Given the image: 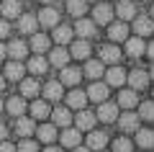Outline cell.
Segmentation results:
<instances>
[{
    "label": "cell",
    "instance_id": "1",
    "mask_svg": "<svg viewBox=\"0 0 154 152\" xmlns=\"http://www.w3.org/2000/svg\"><path fill=\"white\" fill-rule=\"evenodd\" d=\"M126 82L131 85V90H146L149 88V72L146 70H131V72H126Z\"/></svg>",
    "mask_w": 154,
    "mask_h": 152
},
{
    "label": "cell",
    "instance_id": "2",
    "mask_svg": "<svg viewBox=\"0 0 154 152\" xmlns=\"http://www.w3.org/2000/svg\"><path fill=\"white\" fill-rule=\"evenodd\" d=\"M103 75H105V85H108V88L110 85H113V88H121L123 82H126V70H123L121 65H113L108 72H103Z\"/></svg>",
    "mask_w": 154,
    "mask_h": 152
},
{
    "label": "cell",
    "instance_id": "3",
    "mask_svg": "<svg viewBox=\"0 0 154 152\" xmlns=\"http://www.w3.org/2000/svg\"><path fill=\"white\" fill-rule=\"evenodd\" d=\"M113 21V5H108V3H98L93 11V23L95 26H100V23H110Z\"/></svg>",
    "mask_w": 154,
    "mask_h": 152
},
{
    "label": "cell",
    "instance_id": "4",
    "mask_svg": "<svg viewBox=\"0 0 154 152\" xmlns=\"http://www.w3.org/2000/svg\"><path fill=\"white\" fill-rule=\"evenodd\" d=\"M72 31H77V36H80V39H93L95 34H98V26H95L93 21H88V18H82V16H80Z\"/></svg>",
    "mask_w": 154,
    "mask_h": 152
},
{
    "label": "cell",
    "instance_id": "5",
    "mask_svg": "<svg viewBox=\"0 0 154 152\" xmlns=\"http://www.w3.org/2000/svg\"><path fill=\"white\" fill-rule=\"evenodd\" d=\"M95 121H98V119H95V114H93V111H88V108H80V111H77V116H75V124H77V129H80V131H90L95 126Z\"/></svg>",
    "mask_w": 154,
    "mask_h": 152
},
{
    "label": "cell",
    "instance_id": "6",
    "mask_svg": "<svg viewBox=\"0 0 154 152\" xmlns=\"http://www.w3.org/2000/svg\"><path fill=\"white\" fill-rule=\"evenodd\" d=\"M116 116H118V106H116V103H108V101H103V103L98 106V114H95V119L105 121V124H113Z\"/></svg>",
    "mask_w": 154,
    "mask_h": 152
},
{
    "label": "cell",
    "instance_id": "7",
    "mask_svg": "<svg viewBox=\"0 0 154 152\" xmlns=\"http://www.w3.org/2000/svg\"><path fill=\"white\" fill-rule=\"evenodd\" d=\"M85 95H88V101L103 103V101H108V85H105V82H98V80H95L93 85L88 88V93H85Z\"/></svg>",
    "mask_w": 154,
    "mask_h": 152
},
{
    "label": "cell",
    "instance_id": "8",
    "mask_svg": "<svg viewBox=\"0 0 154 152\" xmlns=\"http://www.w3.org/2000/svg\"><path fill=\"white\" fill-rule=\"evenodd\" d=\"M100 62L103 65H118L121 62V49L116 47V44H105L100 49Z\"/></svg>",
    "mask_w": 154,
    "mask_h": 152
},
{
    "label": "cell",
    "instance_id": "9",
    "mask_svg": "<svg viewBox=\"0 0 154 152\" xmlns=\"http://www.w3.org/2000/svg\"><path fill=\"white\" fill-rule=\"evenodd\" d=\"M116 106L128 108V111H131L134 106H139V95H136V90H131V88H126V90H118V101H116Z\"/></svg>",
    "mask_w": 154,
    "mask_h": 152
},
{
    "label": "cell",
    "instance_id": "10",
    "mask_svg": "<svg viewBox=\"0 0 154 152\" xmlns=\"http://www.w3.org/2000/svg\"><path fill=\"white\" fill-rule=\"evenodd\" d=\"M41 26H46V28H54L57 23H59V11L57 8H51V5H46L44 11L38 13V18H36Z\"/></svg>",
    "mask_w": 154,
    "mask_h": 152
},
{
    "label": "cell",
    "instance_id": "11",
    "mask_svg": "<svg viewBox=\"0 0 154 152\" xmlns=\"http://www.w3.org/2000/svg\"><path fill=\"white\" fill-rule=\"evenodd\" d=\"M116 119H118V126H121L123 134H131V131H136V129H139V116H136V114H131V111H128V114L116 116Z\"/></svg>",
    "mask_w": 154,
    "mask_h": 152
},
{
    "label": "cell",
    "instance_id": "12",
    "mask_svg": "<svg viewBox=\"0 0 154 152\" xmlns=\"http://www.w3.org/2000/svg\"><path fill=\"white\" fill-rule=\"evenodd\" d=\"M105 144H108V134H105V131H93V129H90V134H88V150L90 152H100Z\"/></svg>",
    "mask_w": 154,
    "mask_h": 152
},
{
    "label": "cell",
    "instance_id": "13",
    "mask_svg": "<svg viewBox=\"0 0 154 152\" xmlns=\"http://www.w3.org/2000/svg\"><path fill=\"white\" fill-rule=\"evenodd\" d=\"M113 13H118L121 21H131V18L136 16V3H134V0H121V3L113 8Z\"/></svg>",
    "mask_w": 154,
    "mask_h": 152
},
{
    "label": "cell",
    "instance_id": "14",
    "mask_svg": "<svg viewBox=\"0 0 154 152\" xmlns=\"http://www.w3.org/2000/svg\"><path fill=\"white\" fill-rule=\"evenodd\" d=\"M49 116H51V121H54V126H72V114L64 106H57L54 111H49Z\"/></svg>",
    "mask_w": 154,
    "mask_h": 152
},
{
    "label": "cell",
    "instance_id": "15",
    "mask_svg": "<svg viewBox=\"0 0 154 152\" xmlns=\"http://www.w3.org/2000/svg\"><path fill=\"white\" fill-rule=\"evenodd\" d=\"M131 21H134V34H136V36H149L152 28H154L149 16H134Z\"/></svg>",
    "mask_w": 154,
    "mask_h": 152
},
{
    "label": "cell",
    "instance_id": "16",
    "mask_svg": "<svg viewBox=\"0 0 154 152\" xmlns=\"http://www.w3.org/2000/svg\"><path fill=\"white\" fill-rule=\"evenodd\" d=\"M23 75H26V67L21 65V60H13V62L5 65V75H3V77L16 82V80H23Z\"/></svg>",
    "mask_w": 154,
    "mask_h": 152
},
{
    "label": "cell",
    "instance_id": "17",
    "mask_svg": "<svg viewBox=\"0 0 154 152\" xmlns=\"http://www.w3.org/2000/svg\"><path fill=\"white\" fill-rule=\"evenodd\" d=\"M80 80H82V72H80V70H77V67H62V85H72V88H75V85H80Z\"/></svg>",
    "mask_w": 154,
    "mask_h": 152
},
{
    "label": "cell",
    "instance_id": "18",
    "mask_svg": "<svg viewBox=\"0 0 154 152\" xmlns=\"http://www.w3.org/2000/svg\"><path fill=\"white\" fill-rule=\"evenodd\" d=\"M3 108H8L11 116H23V111H26V98L13 95V98H8V103H3Z\"/></svg>",
    "mask_w": 154,
    "mask_h": 152
},
{
    "label": "cell",
    "instance_id": "19",
    "mask_svg": "<svg viewBox=\"0 0 154 152\" xmlns=\"http://www.w3.org/2000/svg\"><path fill=\"white\" fill-rule=\"evenodd\" d=\"M90 44L88 39H80V41H72V49H69V57H75V60H88L90 57Z\"/></svg>",
    "mask_w": 154,
    "mask_h": 152
},
{
    "label": "cell",
    "instance_id": "20",
    "mask_svg": "<svg viewBox=\"0 0 154 152\" xmlns=\"http://www.w3.org/2000/svg\"><path fill=\"white\" fill-rule=\"evenodd\" d=\"M85 103H88V95H85L77 85H75V90L67 93V106H69V108H77V111H80V108H85Z\"/></svg>",
    "mask_w": 154,
    "mask_h": 152
},
{
    "label": "cell",
    "instance_id": "21",
    "mask_svg": "<svg viewBox=\"0 0 154 152\" xmlns=\"http://www.w3.org/2000/svg\"><path fill=\"white\" fill-rule=\"evenodd\" d=\"M144 47H146L144 36H131V39H126V54H128V57H141V54H144Z\"/></svg>",
    "mask_w": 154,
    "mask_h": 152
},
{
    "label": "cell",
    "instance_id": "22",
    "mask_svg": "<svg viewBox=\"0 0 154 152\" xmlns=\"http://www.w3.org/2000/svg\"><path fill=\"white\" fill-rule=\"evenodd\" d=\"M108 36H110V41H126V39H128V26H126L123 21H118V23L110 21Z\"/></svg>",
    "mask_w": 154,
    "mask_h": 152
},
{
    "label": "cell",
    "instance_id": "23",
    "mask_svg": "<svg viewBox=\"0 0 154 152\" xmlns=\"http://www.w3.org/2000/svg\"><path fill=\"white\" fill-rule=\"evenodd\" d=\"M5 54H11L13 60H23V57L28 54V47H26V41H21V39H13V41L5 47Z\"/></svg>",
    "mask_w": 154,
    "mask_h": 152
},
{
    "label": "cell",
    "instance_id": "24",
    "mask_svg": "<svg viewBox=\"0 0 154 152\" xmlns=\"http://www.w3.org/2000/svg\"><path fill=\"white\" fill-rule=\"evenodd\" d=\"M49 65H54V67H64L67 62H69V52H67V49H62L59 44H57V49H51L49 52Z\"/></svg>",
    "mask_w": 154,
    "mask_h": 152
},
{
    "label": "cell",
    "instance_id": "25",
    "mask_svg": "<svg viewBox=\"0 0 154 152\" xmlns=\"http://www.w3.org/2000/svg\"><path fill=\"white\" fill-rule=\"evenodd\" d=\"M62 95H64V85H62V82L51 80V82L44 85V98H46V101H59Z\"/></svg>",
    "mask_w": 154,
    "mask_h": 152
},
{
    "label": "cell",
    "instance_id": "26",
    "mask_svg": "<svg viewBox=\"0 0 154 152\" xmlns=\"http://www.w3.org/2000/svg\"><path fill=\"white\" fill-rule=\"evenodd\" d=\"M38 137V142H44V144H51V142L57 139V126L54 124H44V126H38V129H33Z\"/></svg>",
    "mask_w": 154,
    "mask_h": 152
},
{
    "label": "cell",
    "instance_id": "27",
    "mask_svg": "<svg viewBox=\"0 0 154 152\" xmlns=\"http://www.w3.org/2000/svg\"><path fill=\"white\" fill-rule=\"evenodd\" d=\"M38 90H41V85L36 82V77H23L21 80V95L23 98H36Z\"/></svg>",
    "mask_w": 154,
    "mask_h": 152
},
{
    "label": "cell",
    "instance_id": "28",
    "mask_svg": "<svg viewBox=\"0 0 154 152\" xmlns=\"http://www.w3.org/2000/svg\"><path fill=\"white\" fill-rule=\"evenodd\" d=\"M49 36H44V34H31V49L36 52V54H44V52H49Z\"/></svg>",
    "mask_w": 154,
    "mask_h": 152
},
{
    "label": "cell",
    "instance_id": "29",
    "mask_svg": "<svg viewBox=\"0 0 154 152\" xmlns=\"http://www.w3.org/2000/svg\"><path fill=\"white\" fill-rule=\"evenodd\" d=\"M33 129H36V124H33V119H26V116H16V134L21 137H31Z\"/></svg>",
    "mask_w": 154,
    "mask_h": 152
},
{
    "label": "cell",
    "instance_id": "30",
    "mask_svg": "<svg viewBox=\"0 0 154 152\" xmlns=\"http://www.w3.org/2000/svg\"><path fill=\"white\" fill-rule=\"evenodd\" d=\"M46 70H49V62H46L41 54H33L31 60H28V72H33V75H44Z\"/></svg>",
    "mask_w": 154,
    "mask_h": 152
},
{
    "label": "cell",
    "instance_id": "31",
    "mask_svg": "<svg viewBox=\"0 0 154 152\" xmlns=\"http://www.w3.org/2000/svg\"><path fill=\"white\" fill-rule=\"evenodd\" d=\"M72 36H75V31H72V26H59V23H57L54 26V41L59 44H69L72 41Z\"/></svg>",
    "mask_w": 154,
    "mask_h": 152
},
{
    "label": "cell",
    "instance_id": "32",
    "mask_svg": "<svg viewBox=\"0 0 154 152\" xmlns=\"http://www.w3.org/2000/svg\"><path fill=\"white\" fill-rule=\"evenodd\" d=\"M18 31L33 34V31H36V16H31V13H21V16H18Z\"/></svg>",
    "mask_w": 154,
    "mask_h": 152
},
{
    "label": "cell",
    "instance_id": "33",
    "mask_svg": "<svg viewBox=\"0 0 154 152\" xmlns=\"http://www.w3.org/2000/svg\"><path fill=\"white\" fill-rule=\"evenodd\" d=\"M62 144L64 147H77L80 144V129H72V126H64V131H62Z\"/></svg>",
    "mask_w": 154,
    "mask_h": 152
},
{
    "label": "cell",
    "instance_id": "34",
    "mask_svg": "<svg viewBox=\"0 0 154 152\" xmlns=\"http://www.w3.org/2000/svg\"><path fill=\"white\" fill-rule=\"evenodd\" d=\"M103 72H105V67H103L100 60H88V65H85V75L88 77L98 80V77H103Z\"/></svg>",
    "mask_w": 154,
    "mask_h": 152
},
{
    "label": "cell",
    "instance_id": "35",
    "mask_svg": "<svg viewBox=\"0 0 154 152\" xmlns=\"http://www.w3.org/2000/svg\"><path fill=\"white\" fill-rule=\"evenodd\" d=\"M0 11H3L5 18H18L21 16V0H5V3L0 5Z\"/></svg>",
    "mask_w": 154,
    "mask_h": 152
},
{
    "label": "cell",
    "instance_id": "36",
    "mask_svg": "<svg viewBox=\"0 0 154 152\" xmlns=\"http://www.w3.org/2000/svg\"><path fill=\"white\" fill-rule=\"evenodd\" d=\"M136 144L144 150H152L154 144V131L152 129H136Z\"/></svg>",
    "mask_w": 154,
    "mask_h": 152
},
{
    "label": "cell",
    "instance_id": "37",
    "mask_svg": "<svg viewBox=\"0 0 154 152\" xmlns=\"http://www.w3.org/2000/svg\"><path fill=\"white\" fill-rule=\"evenodd\" d=\"M67 11L75 18L85 16V13H88V0H67Z\"/></svg>",
    "mask_w": 154,
    "mask_h": 152
},
{
    "label": "cell",
    "instance_id": "38",
    "mask_svg": "<svg viewBox=\"0 0 154 152\" xmlns=\"http://www.w3.org/2000/svg\"><path fill=\"white\" fill-rule=\"evenodd\" d=\"M49 103H46V101H33L31 103V116L33 119H46V116H49Z\"/></svg>",
    "mask_w": 154,
    "mask_h": 152
},
{
    "label": "cell",
    "instance_id": "39",
    "mask_svg": "<svg viewBox=\"0 0 154 152\" xmlns=\"http://www.w3.org/2000/svg\"><path fill=\"white\" fill-rule=\"evenodd\" d=\"M139 119H144V121H152V116H154V106H152V101H144L141 106H139Z\"/></svg>",
    "mask_w": 154,
    "mask_h": 152
},
{
    "label": "cell",
    "instance_id": "40",
    "mask_svg": "<svg viewBox=\"0 0 154 152\" xmlns=\"http://www.w3.org/2000/svg\"><path fill=\"white\" fill-rule=\"evenodd\" d=\"M131 150H134V144L126 137H118V139L113 142V152H131Z\"/></svg>",
    "mask_w": 154,
    "mask_h": 152
},
{
    "label": "cell",
    "instance_id": "41",
    "mask_svg": "<svg viewBox=\"0 0 154 152\" xmlns=\"http://www.w3.org/2000/svg\"><path fill=\"white\" fill-rule=\"evenodd\" d=\"M36 150H38V147H36V142H31L28 137H23V142L16 147V152H36Z\"/></svg>",
    "mask_w": 154,
    "mask_h": 152
},
{
    "label": "cell",
    "instance_id": "42",
    "mask_svg": "<svg viewBox=\"0 0 154 152\" xmlns=\"http://www.w3.org/2000/svg\"><path fill=\"white\" fill-rule=\"evenodd\" d=\"M8 34H11V23H8V21H3V18H0V39H5Z\"/></svg>",
    "mask_w": 154,
    "mask_h": 152
},
{
    "label": "cell",
    "instance_id": "43",
    "mask_svg": "<svg viewBox=\"0 0 154 152\" xmlns=\"http://www.w3.org/2000/svg\"><path fill=\"white\" fill-rule=\"evenodd\" d=\"M0 152H16V144H11V142H0Z\"/></svg>",
    "mask_w": 154,
    "mask_h": 152
},
{
    "label": "cell",
    "instance_id": "44",
    "mask_svg": "<svg viewBox=\"0 0 154 152\" xmlns=\"http://www.w3.org/2000/svg\"><path fill=\"white\" fill-rule=\"evenodd\" d=\"M5 137H8V126H5V124H3V121H0V142L5 139Z\"/></svg>",
    "mask_w": 154,
    "mask_h": 152
},
{
    "label": "cell",
    "instance_id": "45",
    "mask_svg": "<svg viewBox=\"0 0 154 152\" xmlns=\"http://www.w3.org/2000/svg\"><path fill=\"white\" fill-rule=\"evenodd\" d=\"M5 60V44H0V62Z\"/></svg>",
    "mask_w": 154,
    "mask_h": 152
},
{
    "label": "cell",
    "instance_id": "46",
    "mask_svg": "<svg viewBox=\"0 0 154 152\" xmlns=\"http://www.w3.org/2000/svg\"><path fill=\"white\" fill-rule=\"evenodd\" d=\"M72 150H75V152H90L88 147H80V144H77V147H72Z\"/></svg>",
    "mask_w": 154,
    "mask_h": 152
},
{
    "label": "cell",
    "instance_id": "47",
    "mask_svg": "<svg viewBox=\"0 0 154 152\" xmlns=\"http://www.w3.org/2000/svg\"><path fill=\"white\" fill-rule=\"evenodd\" d=\"M3 90H5V77L0 75V93H3Z\"/></svg>",
    "mask_w": 154,
    "mask_h": 152
},
{
    "label": "cell",
    "instance_id": "48",
    "mask_svg": "<svg viewBox=\"0 0 154 152\" xmlns=\"http://www.w3.org/2000/svg\"><path fill=\"white\" fill-rule=\"evenodd\" d=\"M44 152H62V150H59V147H46Z\"/></svg>",
    "mask_w": 154,
    "mask_h": 152
},
{
    "label": "cell",
    "instance_id": "49",
    "mask_svg": "<svg viewBox=\"0 0 154 152\" xmlns=\"http://www.w3.org/2000/svg\"><path fill=\"white\" fill-rule=\"evenodd\" d=\"M38 3H54V0H38Z\"/></svg>",
    "mask_w": 154,
    "mask_h": 152
},
{
    "label": "cell",
    "instance_id": "50",
    "mask_svg": "<svg viewBox=\"0 0 154 152\" xmlns=\"http://www.w3.org/2000/svg\"><path fill=\"white\" fill-rule=\"evenodd\" d=\"M0 114H3V101H0Z\"/></svg>",
    "mask_w": 154,
    "mask_h": 152
},
{
    "label": "cell",
    "instance_id": "51",
    "mask_svg": "<svg viewBox=\"0 0 154 152\" xmlns=\"http://www.w3.org/2000/svg\"><path fill=\"white\" fill-rule=\"evenodd\" d=\"M100 152H103V150H100Z\"/></svg>",
    "mask_w": 154,
    "mask_h": 152
}]
</instances>
